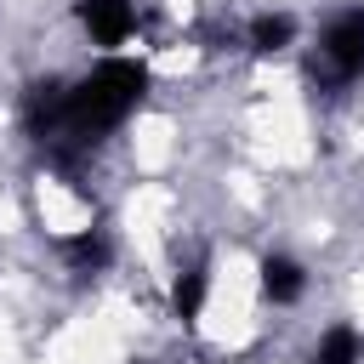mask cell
<instances>
[{"label":"cell","mask_w":364,"mask_h":364,"mask_svg":"<svg viewBox=\"0 0 364 364\" xmlns=\"http://www.w3.org/2000/svg\"><path fill=\"white\" fill-rule=\"evenodd\" d=\"M142 97H148V68L136 57H102L85 80L68 85L63 136L51 148H91L97 136H108L114 125H125Z\"/></svg>","instance_id":"1"},{"label":"cell","mask_w":364,"mask_h":364,"mask_svg":"<svg viewBox=\"0 0 364 364\" xmlns=\"http://www.w3.org/2000/svg\"><path fill=\"white\" fill-rule=\"evenodd\" d=\"M330 80V85H353L364 80V0L341 6L324 34H318V57H313V80Z\"/></svg>","instance_id":"2"},{"label":"cell","mask_w":364,"mask_h":364,"mask_svg":"<svg viewBox=\"0 0 364 364\" xmlns=\"http://www.w3.org/2000/svg\"><path fill=\"white\" fill-rule=\"evenodd\" d=\"M63 108H68V80H34L23 97V131L40 148H51L63 136Z\"/></svg>","instance_id":"3"},{"label":"cell","mask_w":364,"mask_h":364,"mask_svg":"<svg viewBox=\"0 0 364 364\" xmlns=\"http://www.w3.org/2000/svg\"><path fill=\"white\" fill-rule=\"evenodd\" d=\"M74 11L97 46H125L136 28V0H80Z\"/></svg>","instance_id":"4"},{"label":"cell","mask_w":364,"mask_h":364,"mask_svg":"<svg viewBox=\"0 0 364 364\" xmlns=\"http://www.w3.org/2000/svg\"><path fill=\"white\" fill-rule=\"evenodd\" d=\"M301 290H307V273H301V262L296 256H262V296L273 301V307H290V301H301Z\"/></svg>","instance_id":"5"},{"label":"cell","mask_w":364,"mask_h":364,"mask_svg":"<svg viewBox=\"0 0 364 364\" xmlns=\"http://www.w3.org/2000/svg\"><path fill=\"white\" fill-rule=\"evenodd\" d=\"M205 296H210V262L199 256V262H188V267L176 273V284H171V313H176L182 324H199Z\"/></svg>","instance_id":"6"},{"label":"cell","mask_w":364,"mask_h":364,"mask_svg":"<svg viewBox=\"0 0 364 364\" xmlns=\"http://www.w3.org/2000/svg\"><path fill=\"white\" fill-rule=\"evenodd\" d=\"M63 256L74 262V273H102L114 262V239H108V228H80L63 239Z\"/></svg>","instance_id":"7"},{"label":"cell","mask_w":364,"mask_h":364,"mask_svg":"<svg viewBox=\"0 0 364 364\" xmlns=\"http://www.w3.org/2000/svg\"><path fill=\"white\" fill-rule=\"evenodd\" d=\"M250 51L256 57H273V51H284L290 40H296V17L290 11H262V17H250Z\"/></svg>","instance_id":"8"},{"label":"cell","mask_w":364,"mask_h":364,"mask_svg":"<svg viewBox=\"0 0 364 364\" xmlns=\"http://www.w3.org/2000/svg\"><path fill=\"white\" fill-rule=\"evenodd\" d=\"M307 364H364V353H358V330H353V324H330V330L318 336V347H313Z\"/></svg>","instance_id":"9"}]
</instances>
